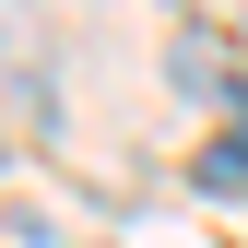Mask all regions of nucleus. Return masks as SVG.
<instances>
[{
    "label": "nucleus",
    "instance_id": "f257e3e1",
    "mask_svg": "<svg viewBox=\"0 0 248 248\" xmlns=\"http://www.w3.org/2000/svg\"><path fill=\"white\" fill-rule=\"evenodd\" d=\"M189 177H201V189H248V142H213Z\"/></svg>",
    "mask_w": 248,
    "mask_h": 248
}]
</instances>
